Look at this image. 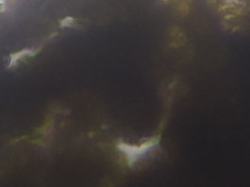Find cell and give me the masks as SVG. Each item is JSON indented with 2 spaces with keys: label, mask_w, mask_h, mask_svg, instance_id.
Segmentation results:
<instances>
[{
  "label": "cell",
  "mask_w": 250,
  "mask_h": 187,
  "mask_svg": "<svg viewBox=\"0 0 250 187\" xmlns=\"http://www.w3.org/2000/svg\"><path fill=\"white\" fill-rule=\"evenodd\" d=\"M157 143H158V139L152 138L144 144H141L140 146L128 145L124 143H121L119 144L118 148L126 154L128 165L129 166H132L139 157L147 153V151H149L154 145H157Z\"/></svg>",
  "instance_id": "obj_1"
}]
</instances>
